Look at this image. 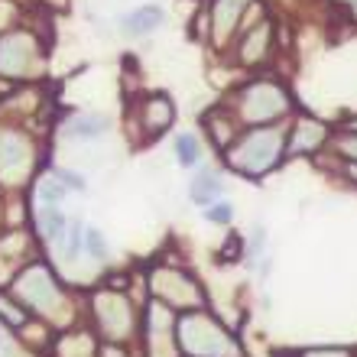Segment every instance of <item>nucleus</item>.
Segmentation results:
<instances>
[{
	"label": "nucleus",
	"instance_id": "nucleus-12",
	"mask_svg": "<svg viewBox=\"0 0 357 357\" xmlns=\"http://www.w3.org/2000/svg\"><path fill=\"white\" fill-rule=\"evenodd\" d=\"M344 150H348V156H357V140H348L344 143Z\"/></svg>",
	"mask_w": 357,
	"mask_h": 357
},
{
	"label": "nucleus",
	"instance_id": "nucleus-3",
	"mask_svg": "<svg viewBox=\"0 0 357 357\" xmlns=\"http://www.w3.org/2000/svg\"><path fill=\"white\" fill-rule=\"evenodd\" d=\"M162 7H140L133 10V13H127L123 17V33L127 36H146V33H153V29L162 26Z\"/></svg>",
	"mask_w": 357,
	"mask_h": 357
},
{
	"label": "nucleus",
	"instance_id": "nucleus-11",
	"mask_svg": "<svg viewBox=\"0 0 357 357\" xmlns=\"http://www.w3.org/2000/svg\"><path fill=\"white\" fill-rule=\"evenodd\" d=\"M205 215L211 218V221H231V218H234V208L227 205V202H218V208H208Z\"/></svg>",
	"mask_w": 357,
	"mask_h": 357
},
{
	"label": "nucleus",
	"instance_id": "nucleus-5",
	"mask_svg": "<svg viewBox=\"0 0 357 357\" xmlns=\"http://www.w3.org/2000/svg\"><path fill=\"white\" fill-rule=\"evenodd\" d=\"M218 195H221V178L211 176V172H208V176H198L195 182H192V202H195V205L211 208Z\"/></svg>",
	"mask_w": 357,
	"mask_h": 357
},
{
	"label": "nucleus",
	"instance_id": "nucleus-1",
	"mask_svg": "<svg viewBox=\"0 0 357 357\" xmlns=\"http://www.w3.org/2000/svg\"><path fill=\"white\" fill-rule=\"evenodd\" d=\"M276 153H280V130H257L237 146L234 166L244 172H264L276 162Z\"/></svg>",
	"mask_w": 357,
	"mask_h": 357
},
{
	"label": "nucleus",
	"instance_id": "nucleus-13",
	"mask_svg": "<svg viewBox=\"0 0 357 357\" xmlns=\"http://www.w3.org/2000/svg\"><path fill=\"white\" fill-rule=\"evenodd\" d=\"M351 172H354V176H357V166H354V169H351Z\"/></svg>",
	"mask_w": 357,
	"mask_h": 357
},
{
	"label": "nucleus",
	"instance_id": "nucleus-6",
	"mask_svg": "<svg viewBox=\"0 0 357 357\" xmlns=\"http://www.w3.org/2000/svg\"><path fill=\"white\" fill-rule=\"evenodd\" d=\"M39 227H43V234H46V237L59 241V237H62V231L68 227L66 215H62V208H59V205H49V202H43V211H39Z\"/></svg>",
	"mask_w": 357,
	"mask_h": 357
},
{
	"label": "nucleus",
	"instance_id": "nucleus-10",
	"mask_svg": "<svg viewBox=\"0 0 357 357\" xmlns=\"http://www.w3.org/2000/svg\"><path fill=\"white\" fill-rule=\"evenodd\" d=\"M321 140V127L319 123H299V143H296V146H292V150H299V146H305V143H309V146H315V143Z\"/></svg>",
	"mask_w": 357,
	"mask_h": 357
},
{
	"label": "nucleus",
	"instance_id": "nucleus-8",
	"mask_svg": "<svg viewBox=\"0 0 357 357\" xmlns=\"http://www.w3.org/2000/svg\"><path fill=\"white\" fill-rule=\"evenodd\" d=\"M198 156H202L198 137H192V133H178V140H176V160H178V166H195Z\"/></svg>",
	"mask_w": 357,
	"mask_h": 357
},
{
	"label": "nucleus",
	"instance_id": "nucleus-7",
	"mask_svg": "<svg viewBox=\"0 0 357 357\" xmlns=\"http://www.w3.org/2000/svg\"><path fill=\"white\" fill-rule=\"evenodd\" d=\"M172 121V107L166 98H153L150 104H146V127L150 130H162V127H169Z\"/></svg>",
	"mask_w": 357,
	"mask_h": 357
},
{
	"label": "nucleus",
	"instance_id": "nucleus-9",
	"mask_svg": "<svg viewBox=\"0 0 357 357\" xmlns=\"http://www.w3.org/2000/svg\"><path fill=\"white\" fill-rule=\"evenodd\" d=\"M85 247H88V254L98 257V260L107 254V244H104V237H101V231H98V227H88V231H85Z\"/></svg>",
	"mask_w": 357,
	"mask_h": 357
},
{
	"label": "nucleus",
	"instance_id": "nucleus-4",
	"mask_svg": "<svg viewBox=\"0 0 357 357\" xmlns=\"http://www.w3.org/2000/svg\"><path fill=\"white\" fill-rule=\"evenodd\" d=\"M68 133L75 140H101L107 133V117H98V114H78L75 121L68 123Z\"/></svg>",
	"mask_w": 357,
	"mask_h": 357
},
{
	"label": "nucleus",
	"instance_id": "nucleus-2",
	"mask_svg": "<svg viewBox=\"0 0 357 357\" xmlns=\"http://www.w3.org/2000/svg\"><path fill=\"white\" fill-rule=\"evenodd\" d=\"M244 107L250 121H266V117H276L280 111H286V94L273 85H257L250 88Z\"/></svg>",
	"mask_w": 357,
	"mask_h": 357
}]
</instances>
